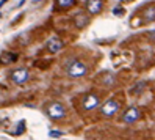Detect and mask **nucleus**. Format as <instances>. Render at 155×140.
<instances>
[{"label": "nucleus", "mask_w": 155, "mask_h": 140, "mask_svg": "<svg viewBox=\"0 0 155 140\" xmlns=\"http://www.w3.org/2000/svg\"><path fill=\"white\" fill-rule=\"evenodd\" d=\"M88 72V68H86V65L83 61H78V60H74L69 66H68V74L71 77H81V76H85V74Z\"/></svg>", "instance_id": "nucleus-1"}, {"label": "nucleus", "mask_w": 155, "mask_h": 140, "mask_svg": "<svg viewBox=\"0 0 155 140\" xmlns=\"http://www.w3.org/2000/svg\"><path fill=\"white\" fill-rule=\"evenodd\" d=\"M47 115L52 120L64 118L66 109H64V106H63V104H60V102H52V104H49V107H47Z\"/></svg>", "instance_id": "nucleus-2"}, {"label": "nucleus", "mask_w": 155, "mask_h": 140, "mask_svg": "<svg viewBox=\"0 0 155 140\" xmlns=\"http://www.w3.org/2000/svg\"><path fill=\"white\" fill-rule=\"evenodd\" d=\"M119 107L121 106H119V102H117L116 99H108L105 104L102 106V109H100V114H102L104 117H107V118H110V117L117 114Z\"/></svg>", "instance_id": "nucleus-3"}, {"label": "nucleus", "mask_w": 155, "mask_h": 140, "mask_svg": "<svg viewBox=\"0 0 155 140\" xmlns=\"http://www.w3.org/2000/svg\"><path fill=\"white\" fill-rule=\"evenodd\" d=\"M11 80L14 82V83H17V85H22V83H25L27 80H28V77H30V72H28V69H25V68H19V69H14L13 72H11Z\"/></svg>", "instance_id": "nucleus-4"}, {"label": "nucleus", "mask_w": 155, "mask_h": 140, "mask_svg": "<svg viewBox=\"0 0 155 140\" xmlns=\"http://www.w3.org/2000/svg\"><path fill=\"white\" fill-rule=\"evenodd\" d=\"M141 118V110L138 107H129L125 112H124V115H122V121L124 123H135V121H138Z\"/></svg>", "instance_id": "nucleus-5"}, {"label": "nucleus", "mask_w": 155, "mask_h": 140, "mask_svg": "<svg viewBox=\"0 0 155 140\" xmlns=\"http://www.w3.org/2000/svg\"><path fill=\"white\" fill-rule=\"evenodd\" d=\"M99 104H100V99H99L97 95H94V93H88V95L83 98V101H81V106H83L85 110H93Z\"/></svg>", "instance_id": "nucleus-6"}, {"label": "nucleus", "mask_w": 155, "mask_h": 140, "mask_svg": "<svg viewBox=\"0 0 155 140\" xmlns=\"http://www.w3.org/2000/svg\"><path fill=\"white\" fill-rule=\"evenodd\" d=\"M86 10L89 14H99L102 11V6H104V2L102 0H86Z\"/></svg>", "instance_id": "nucleus-7"}, {"label": "nucleus", "mask_w": 155, "mask_h": 140, "mask_svg": "<svg viewBox=\"0 0 155 140\" xmlns=\"http://www.w3.org/2000/svg\"><path fill=\"white\" fill-rule=\"evenodd\" d=\"M143 21L144 22H153L155 21V5H149L143 11Z\"/></svg>", "instance_id": "nucleus-8"}, {"label": "nucleus", "mask_w": 155, "mask_h": 140, "mask_svg": "<svg viewBox=\"0 0 155 140\" xmlns=\"http://www.w3.org/2000/svg\"><path fill=\"white\" fill-rule=\"evenodd\" d=\"M47 47H49V51L52 54H57V52H60L63 49V41L60 38H50L49 43H47Z\"/></svg>", "instance_id": "nucleus-9"}, {"label": "nucleus", "mask_w": 155, "mask_h": 140, "mask_svg": "<svg viewBox=\"0 0 155 140\" xmlns=\"http://www.w3.org/2000/svg\"><path fill=\"white\" fill-rule=\"evenodd\" d=\"M74 22H75V27H78V29H83V27H86V25H88L89 19H88V16H86V14L78 13V14H75Z\"/></svg>", "instance_id": "nucleus-10"}, {"label": "nucleus", "mask_w": 155, "mask_h": 140, "mask_svg": "<svg viewBox=\"0 0 155 140\" xmlns=\"http://www.w3.org/2000/svg\"><path fill=\"white\" fill-rule=\"evenodd\" d=\"M16 60H17V55L13 54V52H5V54L0 55V63H2V65L13 63V61H16Z\"/></svg>", "instance_id": "nucleus-11"}, {"label": "nucleus", "mask_w": 155, "mask_h": 140, "mask_svg": "<svg viewBox=\"0 0 155 140\" xmlns=\"http://www.w3.org/2000/svg\"><path fill=\"white\" fill-rule=\"evenodd\" d=\"M75 3V0H57V5L60 8H71Z\"/></svg>", "instance_id": "nucleus-12"}, {"label": "nucleus", "mask_w": 155, "mask_h": 140, "mask_svg": "<svg viewBox=\"0 0 155 140\" xmlns=\"http://www.w3.org/2000/svg\"><path fill=\"white\" fill-rule=\"evenodd\" d=\"M144 87H146V83L144 82H140V83H136V85L132 88V95H140V93L144 90Z\"/></svg>", "instance_id": "nucleus-13"}, {"label": "nucleus", "mask_w": 155, "mask_h": 140, "mask_svg": "<svg viewBox=\"0 0 155 140\" xmlns=\"http://www.w3.org/2000/svg\"><path fill=\"white\" fill-rule=\"evenodd\" d=\"M102 83L104 85H111V83H114V77L111 76V74H105L104 79H102Z\"/></svg>", "instance_id": "nucleus-14"}, {"label": "nucleus", "mask_w": 155, "mask_h": 140, "mask_svg": "<svg viewBox=\"0 0 155 140\" xmlns=\"http://www.w3.org/2000/svg\"><path fill=\"white\" fill-rule=\"evenodd\" d=\"M113 13H114L116 16H122V14H124V10H122V8H114Z\"/></svg>", "instance_id": "nucleus-15"}, {"label": "nucleus", "mask_w": 155, "mask_h": 140, "mask_svg": "<svg viewBox=\"0 0 155 140\" xmlns=\"http://www.w3.org/2000/svg\"><path fill=\"white\" fill-rule=\"evenodd\" d=\"M50 135H52V137H61V135H63V132H58V131H52Z\"/></svg>", "instance_id": "nucleus-16"}, {"label": "nucleus", "mask_w": 155, "mask_h": 140, "mask_svg": "<svg viewBox=\"0 0 155 140\" xmlns=\"http://www.w3.org/2000/svg\"><path fill=\"white\" fill-rule=\"evenodd\" d=\"M5 2H6V0H0V6H3V5H5Z\"/></svg>", "instance_id": "nucleus-17"}, {"label": "nucleus", "mask_w": 155, "mask_h": 140, "mask_svg": "<svg viewBox=\"0 0 155 140\" xmlns=\"http://www.w3.org/2000/svg\"><path fill=\"white\" fill-rule=\"evenodd\" d=\"M35 2H38V0H35Z\"/></svg>", "instance_id": "nucleus-18"}]
</instances>
